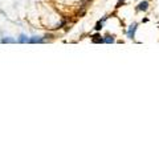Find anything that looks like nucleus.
Listing matches in <instances>:
<instances>
[{
  "label": "nucleus",
  "instance_id": "9",
  "mask_svg": "<svg viewBox=\"0 0 159 159\" xmlns=\"http://www.w3.org/2000/svg\"><path fill=\"white\" fill-rule=\"evenodd\" d=\"M149 2H150V0H149Z\"/></svg>",
  "mask_w": 159,
  "mask_h": 159
},
{
  "label": "nucleus",
  "instance_id": "3",
  "mask_svg": "<svg viewBox=\"0 0 159 159\" xmlns=\"http://www.w3.org/2000/svg\"><path fill=\"white\" fill-rule=\"evenodd\" d=\"M90 40L93 44H102L104 43V36H101L100 33H96L93 35V36H90Z\"/></svg>",
  "mask_w": 159,
  "mask_h": 159
},
{
  "label": "nucleus",
  "instance_id": "1",
  "mask_svg": "<svg viewBox=\"0 0 159 159\" xmlns=\"http://www.w3.org/2000/svg\"><path fill=\"white\" fill-rule=\"evenodd\" d=\"M137 29H138V23H132V24H130V25H129V28H127V32H126L127 37L131 39V40L134 39V37H135Z\"/></svg>",
  "mask_w": 159,
  "mask_h": 159
},
{
  "label": "nucleus",
  "instance_id": "2",
  "mask_svg": "<svg viewBox=\"0 0 159 159\" xmlns=\"http://www.w3.org/2000/svg\"><path fill=\"white\" fill-rule=\"evenodd\" d=\"M149 7H150V2H149V0H142V2L138 3V6L135 7V10L138 12H146L149 10Z\"/></svg>",
  "mask_w": 159,
  "mask_h": 159
},
{
  "label": "nucleus",
  "instance_id": "8",
  "mask_svg": "<svg viewBox=\"0 0 159 159\" xmlns=\"http://www.w3.org/2000/svg\"><path fill=\"white\" fill-rule=\"evenodd\" d=\"M2 41H3V43H15V40H13V39H10V37H8V39H3V40H2Z\"/></svg>",
  "mask_w": 159,
  "mask_h": 159
},
{
  "label": "nucleus",
  "instance_id": "5",
  "mask_svg": "<svg viewBox=\"0 0 159 159\" xmlns=\"http://www.w3.org/2000/svg\"><path fill=\"white\" fill-rule=\"evenodd\" d=\"M114 41H116V39H114L113 35H112V36H110V35H106V36H104V43L105 44H113Z\"/></svg>",
  "mask_w": 159,
  "mask_h": 159
},
{
  "label": "nucleus",
  "instance_id": "4",
  "mask_svg": "<svg viewBox=\"0 0 159 159\" xmlns=\"http://www.w3.org/2000/svg\"><path fill=\"white\" fill-rule=\"evenodd\" d=\"M45 40H44V37H40V36H33V37H31L29 39V43L31 44H36V43H44Z\"/></svg>",
  "mask_w": 159,
  "mask_h": 159
},
{
  "label": "nucleus",
  "instance_id": "7",
  "mask_svg": "<svg viewBox=\"0 0 159 159\" xmlns=\"http://www.w3.org/2000/svg\"><path fill=\"white\" fill-rule=\"evenodd\" d=\"M125 2H126V0H118L117 4H116V10H118V8H121V7L123 6V4H125Z\"/></svg>",
  "mask_w": 159,
  "mask_h": 159
},
{
  "label": "nucleus",
  "instance_id": "6",
  "mask_svg": "<svg viewBox=\"0 0 159 159\" xmlns=\"http://www.w3.org/2000/svg\"><path fill=\"white\" fill-rule=\"evenodd\" d=\"M17 41L20 44H25V43H29V37L25 36V35H20V37L17 39Z\"/></svg>",
  "mask_w": 159,
  "mask_h": 159
}]
</instances>
